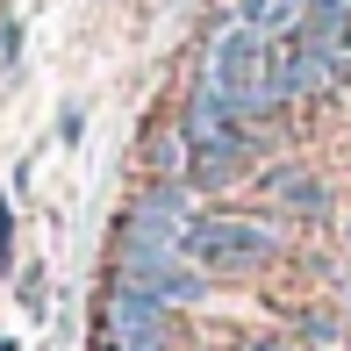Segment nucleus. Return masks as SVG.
Here are the masks:
<instances>
[{"label": "nucleus", "mask_w": 351, "mask_h": 351, "mask_svg": "<svg viewBox=\"0 0 351 351\" xmlns=\"http://www.w3.org/2000/svg\"><path fill=\"white\" fill-rule=\"evenodd\" d=\"M344 244H351V215H344Z\"/></svg>", "instance_id": "obj_14"}, {"label": "nucleus", "mask_w": 351, "mask_h": 351, "mask_svg": "<svg viewBox=\"0 0 351 351\" xmlns=\"http://www.w3.org/2000/svg\"><path fill=\"white\" fill-rule=\"evenodd\" d=\"M330 287H337V308H344V330H351V258L330 265Z\"/></svg>", "instance_id": "obj_10"}, {"label": "nucleus", "mask_w": 351, "mask_h": 351, "mask_svg": "<svg viewBox=\"0 0 351 351\" xmlns=\"http://www.w3.org/2000/svg\"><path fill=\"white\" fill-rule=\"evenodd\" d=\"M8 258H14V208L0 201V265H8Z\"/></svg>", "instance_id": "obj_12"}, {"label": "nucleus", "mask_w": 351, "mask_h": 351, "mask_svg": "<svg viewBox=\"0 0 351 351\" xmlns=\"http://www.w3.org/2000/svg\"><path fill=\"white\" fill-rule=\"evenodd\" d=\"M108 280L136 287L143 301H158V308H172V315L215 301V273H201L180 244H172V251H108Z\"/></svg>", "instance_id": "obj_3"}, {"label": "nucleus", "mask_w": 351, "mask_h": 351, "mask_svg": "<svg viewBox=\"0 0 351 351\" xmlns=\"http://www.w3.org/2000/svg\"><path fill=\"white\" fill-rule=\"evenodd\" d=\"M230 351H301V337H294V330H244Z\"/></svg>", "instance_id": "obj_9"}, {"label": "nucleus", "mask_w": 351, "mask_h": 351, "mask_svg": "<svg viewBox=\"0 0 351 351\" xmlns=\"http://www.w3.org/2000/svg\"><path fill=\"white\" fill-rule=\"evenodd\" d=\"M230 14L244 29H258V36H287V29H301L308 0H230Z\"/></svg>", "instance_id": "obj_8"}, {"label": "nucleus", "mask_w": 351, "mask_h": 351, "mask_svg": "<svg viewBox=\"0 0 351 351\" xmlns=\"http://www.w3.org/2000/svg\"><path fill=\"white\" fill-rule=\"evenodd\" d=\"M143 165H151V180H186V165H194V143L180 136V122H158V130L143 136Z\"/></svg>", "instance_id": "obj_7"}, {"label": "nucleus", "mask_w": 351, "mask_h": 351, "mask_svg": "<svg viewBox=\"0 0 351 351\" xmlns=\"http://www.w3.org/2000/svg\"><path fill=\"white\" fill-rule=\"evenodd\" d=\"M180 251L215 280L222 273L244 280V273H265V265L287 258V222L265 215V208H201L194 230L180 237Z\"/></svg>", "instance_id": "obj_1"}, {"label": "nucleus", "mask_w": 351, "mask_h": 351, "mask_svg": "<svg viewBox=\"0 0 351 351\" xmlns=\"http://www.w3.org/2000/svg\"><path fill=\"white\" fill-rule=\"evenodd\" d=\"M79 130H86V108H65V115H58V136L79 143Z\"/></svg>", "instance_id": "obj_13"}, {"label": "nucleus", "mask_w": 351, "mask_h": 351, "mask_svg": "<svg viewBox=\"0 0 351 351\" xmlns=\"http://www.w3.org/2000/svg\"><path fill=\"white\" fill-rule=\"evenodd\" d=\"M14 58H22V22L0 29V65H14Z\"/></svg>", "instance_id": "obj_11"}, {"label": "nucleus", "mask_w": 351, "mask_h": 351, "mask_svg": "<svg viewBox=\"0 0 351 351\" xmlns=\"http://www.w3.org/2000/svg\"><path fill=\"white\" fill-rule=\"evenodd\" d=\"M172 308H158V301H143L136 287H101V301H93V351H172Z\"/></svg>", "instance_id": "obj_4"}, {"label": "nucleus", "mask_w": 351, "mask_h": 351, "mask_svg": "<svg viewBox=\"0 0 351 351\" xmlns=\"http://www.w3.org/2000/svg\"><path fill=\"white\" fill-rule=\"evenodd\" d=\"M201 215V194L186 180H143L115 215V244L108 251H172Z\"/></svg>", "instance_id": "obj_2"}, {"label": "nucleus", "mask_w": 351, "mask_h": 351, "mask_svg": "<svg viewBox=\"0 0 351 351\" xmlns=\"http://www.w3.org/2000/svg\"><path fill=\"white\" fill-rule=\"evenodd\" d=\"M287 330H294L308 351H344V308H330V301H301V308H287Z\"/></svg>", "instance_id": "obj_6"}, {"label": "nucleus", "mask_w": 351, "mask_h": 351, "mask_svg": "<svg viewBox=\"0 0 351 351\" xmlns=\"http://www.w3.org/2000/svg\"><path fill=\"white\" fill-rule=\"evenodd\" d=\"M251 186H258V194L273 201V215H287V222H330V208H337L323 172H308L301 158H265Z\"/></svg>", "instance_id": "obj_5"}]
</instances>
